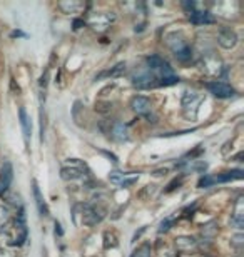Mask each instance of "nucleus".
Instances as JSON below:
<instances>
[{
  "mask_svg": "<svg viewBox=\"0 0 244 257\" xmlns=\"http://www.w3.org/2000/svg\"><path fill=\"white\" fill-rule=\"evenodd\" d=\"M207 89L211 90L212 95L219 97V99H227V97H232L236 94V90L231 85L224 84V82H209Z\"/></svg>",
  "mask_w": 244,
  "mask_h": 257,
  "instance_id": "f257e3e1",
  "label": "nucleus"
},
{
  "mask_svg": "<svg viewBox=\"0 0 244 257\" xmlns=\"http://www.w3.org/2000/svg\"><path fill=\"white\" fill-rule=\"evenodd\" d=\"M12 179H14V169H12V164L10 162H4L2 169H0V194L7 192L10 184H12Z\"/></svg>",
  "mask_w": 244,
  "mask_h": 257,
  "instance_id": "f03ea898",
  "label": "nucleus"
},
{
  "mask_svg": "<svg viewBox=\"0 0 244 257\" xmlns=\"http://www.w3.org/2000/svg\"><path fill=\"white\" fill-rule=\"evenodd\" d=\"M217 40H219V45L224 49H232L237 42V37L234 34V30L227 29V27H222L219 30V35H217Z\"/></svg>",
  "mask_w": 244,
  "mask_h": 257,
  "instance_id": "7ed1b4c3",
  "label": "nucleus"
},
{
  "mask_svg": "<svg viewBox=\"0 0 244 257\" xmlns=\"http://www.w3.org/2000/svg\"><path fill=\"white\" fill-rule=\"evenodd\" d=\"M132 110L136 112L139 115H149L150 112V102L147 97H142V95H137L132 99Z\"/></svg>",
  "mask_w": 244,
  "mask_h": 257,
  "instance_id": "20e7f679",
  "label": "nucleus"
},
{
  "mask_svg": "<svg viewBox=\"0 0 244 257\" xmlns=\"http://www.w3.org/2000/svg\"><path fill=\"white\" fill-rule=\"evenodd\" d=\"M32 189H34V197H35V204H37V209L40 215H49V207L47 204H45V200L42 197V194H40V189L37 186V182L32 184Z\"/></svg>",
  "mask_w": 244,
  "mask_h": 257,
  "instance_id": "39448f33",
  "label": "nucleus"
},
{
  "mask_svg": "<svg viewBox=\"0 0 244 257\" xmlns=\"http://www.w3.org/2000/svg\"><path fill=\"white\" fill-rule=\"evenodd\" d=\"M19 117H20V125H22V131H24V137H25V141H29L30 134H32V125H30V119H29V115L24 107H20Z\"/></svg>",
  "mask_w": 244,
  "mask_h": 257,
  "instance_id": "423d86ee",
  "label": "nucleus"
},
{
  "mask_svg": "<svg viewBox=\"0 0 244 257\" xmlns=\"http://www.w3.org/2000/svg\"><path fill=\"white\" fill-rule=\"evenodd\" d=\"M191 22L194 24H212L214 22V17L209 12H191L189 14Z\"/></svg>",
  "mask_w": 244,
  "mask_h": 257,
  "instance_id": "0eeeda50",
  "label": "nucleus"
},
{
  "mask_svg": "<svg viewBox=\"0 0 244 257\" xmlns=\"http://www.w3.org/2000/svg\"><path fill=\"white\" fill-rule=\"evenodd\" d=\"M234 179H242V171L224 172V174H221V176L212 177V181H214V184H216V182H231V181H234Z\"/></svg>",
  "mask_w": 244,
  "mask_h": 257,
  "instance_id": "6e6552de",
  "label": "nucleus"
},
{
  "mask_svg": "<svg viewBox=\"0 0 244 257\" xmlns=\"http://www.w3.org/2000/svg\"><path fill=\"white\" fill-rule=\"evenodd\" d=\"M82 176L79 169H72V167H64L60 171V177L64 179V181H75V179H79Z\"/></svg>",
  "mask_w": 244,
  "mask_h": 257,
  "instance_id": "1a4fd4ad",
  "label": "nucleus"
},
{
  "mask_svg": "<svg viewBox=\"0 0 244 257\" xmlns=\"http://www.w3.org/2000/svg\"><path fill=\"white\" fill-rule=\"evenodd\" d=\"M124 70H126V62H119L116 67H112L111 70L99 74V75H97V79H102V77H117V75H121Z\"/></svg>",
  "mask_w": 244,
  "mask_h": 257,
  "instance_id": "9d476101",
  "label": "nucleus"
},
{
  "mask_svg": "<svg viewBox=\"0 0 244 257\" xmlns=\"http://www.w3.org/2000/svg\"><path fill=\"white\" fill-rule=\"evenodd\" d=\"M112 136L116 137L117 141H126L127 139V127L124 124H121V122H117L112 128Z\"/></svg>",
  "mask_w": 244,
  "mask_h": 257,
  "instance_id": "9b49d317",
  "label": "nucleus"
},
{
  "mask_svg": "<svg viewBox=\"0 0 244 257\" xmlns=\"http://www.w3.org/2000/svg\"><path fill=\"white\" fill-rule=\"evenodd\" d=\"M146 62L149 65L150 70H159L160 67L164 65V60L159 57V55H149V57L146 59Z\"/></svg>",
  "mask_w": 244,
  "mask_h": 257,
  "instance_id": "f8f14e48",
  "label": "nucleus"
},
{
  "mask_svg": "<svg viewBox=\"0 0 244 257\" xmlns=\"http://www.w3.org/2000/svg\"><path fill=\"white\" fill-rule=\"evenodd\" d=\"M176 57H178V60H181V62H188V60L193 57V52H191V49L186 45V47H183L181 50H178V52H174Z\"/></svg>",
  "mask_w": 244,
  "mask_h": 257,
  "instance_id": "ddd939ff",
  "label": "nucleus"
},
{
  "mask_svg": "<svg viewBox=\"0 0 244 257\" xmlns=\"http://www.w3.org/2000/svg\"><path fill=\"white\" fill-rule=\"evenodd\" d=\"M179 82V77H168V79H160L157 84L155 85H164V87H168V85H174V84H178Z\"/></svg>",
  "mask_w": 244,
  "mask_h": 257,
  "instance_id": "4468645a",
  "label": "nucleus"
},
{
  "mask_svg": "<svg viewBox=\"0 0 244 257\" xmlns=\"http://www.w3.org/2000/svg\"><path fill=\"white\" fill-rule=\"evenodd\" d=\"M212 184H214L212 177L211 176H204V177L199 179V184H197V186H199V187H211Z\"/></svg>",
  "mask_w": 244,
  "mask_h": 257,
  "instance_id": "2eb2a0df",
  "label": "nucleus"
},
{
  "mask_svg": "<svg viewBox=\"0 0 244 257\" xmlns=\"http://www.w3.org/2000/svg\"><path fill=\"white\" fill-rule=\"evenodd\" d=\"M169 225H171V222H169V220H166V222H162V224H160V229H159V232H164V230H168V229H169Z\"/></svg>",
  "mask_w": 244,
  "mask_h": 257,
  "instance_id": "dca6fc26",
  "label": "nucleus"
},
{
  "mask_svg": "<svg viewBox=\"0 0 244 257\" xmlns=\"http://www.w3.org/2000/svg\"><path fill=\"white\" fill-rule=\"evenodd\" d=\"M12 37H25V34H22L20 30H15V32H12Z\"/></svg>",
  "mask_w": 244,
  "mask_h": 257,
  "instance_id": "f3484780",
  "label": "nucleus"
},
{
  "mask_svg": "<svg viewBox=\"0 0 244 257\" xmlns=\"http://www.w3.org/2000/svg\"><path fill=\"white\" fill-rule=\"evenodd\" d=\"M166 172H168L166 169H164V171H155V172H154V176H157V177H159V176H164Z\"/></svg>",
  "mask_w": 244,
  "mask_h": 257,
  "instance_id": "a211bd4d",
  "label": "nucleus"
},
{
  "mask_svg": "<svg viewBox=\"0 0 244 257\" xmlns=\"http://www.w3.org/2000/svg\"><path fill=\"white\" fill-rule=\"evenodd\" d=\"M55 232H59V235H62V229H60V225L55 222Z\"/></svg>",
  "mask_w": 244,
  "mask_h": 257,
  "instance_id": "6ab92c4d",
  "label": "nucleus"
}]
</instances>
